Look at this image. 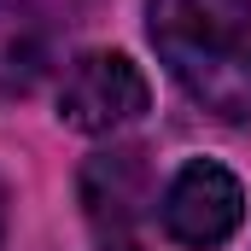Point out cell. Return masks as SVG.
Returning a JSON list of instances; mask_svg holds the SVG:
<instances>
[{"label": "cell", "mask_w": 251, "mask_h": 251, "mask_svg": "<svg viewBox=\"0 0 251 251\" xmlns=\"http://www.w3.org/2000/svg\"><path fill=\"white\" fill-rule=\"evenodd\" d=\"M146 35L210 117H251V0H146Z\"/></svg>", "instance_id": "6da1fadb"}, {"label": "cell", "mask_w": 251, "mask_h": 251, "mask_svg": "<svg viewBox=\"0 0 251 251\" xmlns=\"http://www.w3.org/2000/svg\"><path fill=\"white\" fill-rule=\"evenodd\" d=\"M240 216H246V187L210 158L181 164V176L164 193V234L176 246H193V251L222 246L240 228Z\"/></svg>", "instance_id": "277c9868"}, {"label": "cell", "mask_w": 251, "mask_h": 251, "mask_svg": "<svg viewBox=\"0 0 251 251\" xmlns=\"http://www.w3.org/2000/svg\"><path fill=\"white\" fill-rule=\"evenodd\" d=\"M47 18L35 0H0V94H29L47 76Z\"/></svg>", "instance_id": "5b68a950"}, {"label": "cell", "mask_w": 251, "mask_h": 251, "mask_svg": "<svg viewBox=\"0 0 251 251\" xmlns=\"http://www.w3.org/2000/svg\"><path fill=\"white\" fill-rule=\"evenodd\" d=\"M152 88L140 76V64L123 53H82L59 82V117L82 134H111L146 117Z\"/></svg>", "instance_id": "3957f363"}, {"label": "cell", "mask_w": 251, "mask_h": 251, "mask_svg": "<svg viewBox=\"0 0 251 251\" xmlns=\"http://www.w3.org/2000/svg\"><path fill=\"white\" fill-rule=\"evenodd\" d=\"M76 187H82V210H88V228H94L100 251H146L140 216H146V199H152V176H146L140 146L94 152L82 164Z\"/></svg>", "instance_id": "7a4b0ae2"}, {"label": "cell", "mask_w": 251, "mask_h": 251, "mask_svg": "<svg viewBox=\"0 0 251 251\" xmlns=\"http://www.w3.org/2000/svg\"><path fill=\"white\" fill-rule=\"evenodd\" d=\"M0 228H6V199H0Z\"/></svg>", "instance_id": "8992f818"}]
</instances>
